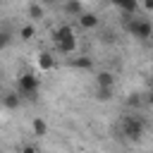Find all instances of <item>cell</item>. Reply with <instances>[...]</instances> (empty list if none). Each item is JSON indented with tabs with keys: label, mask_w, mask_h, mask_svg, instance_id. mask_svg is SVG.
<instances>
[{
	"label": "cell",
	"mask_w": 153,
	"mask_h": 153,
	"mask_svg": "<svg viewBox=\"0 0 153 153\" xmlns=\"http://www.w3.org/2000/svg\"><path fill=\"white\" fill-rule=\"evenodd\" d=\"M122 134H124V139L127 141H141L143 139V134H146V120L139 115V112H134V115H127L124 120H122Z\"/></svg>",
	"instance_id": "cell-1"
},
{
	"label": "cell",
	"mask_w": 153,
	"mask_h": 153,
	"mask_svg": "<svg viewBox=\"0 0 153 153\" xmlns=\"http://www.w3.org/2000/svg\"><path fill=\"white\" fill-rule=\"evenodd\" d=\"M41 88V76L36 72H22L17 76V93H22V98H36Z\"/></svg>",
	"instance_id": "cell-2"
},
{
	"label": "cell",
	"mask_w": 153,
	"mask_h": 153,
	"mask_svg": "<svg viewBox=\"0 0 153 153\" xmlns=\"http://www.w3.org/2000/svg\"><path fill=\"white\" fill-rule=\"evenodd\" d=\"M127 24V31L134 36V38H141V41H148L153 36V22L146 19V17H129L124 19Z\"/></svg>",
	"instance_id": "cell-3"
},
{
	"label": "cell",
	"mask_w": 153,
	"mask_h": 153,
	"mask_svg": "<svg viewBox=\"0 0 153 153\" xmlns=\"http://www.w3.org/2000/svg\"><path fill=\"white\" fill-rule=\"evenodd\" d=\"M55 65H57V60H55V55H53L50 50H41V53L36 55V69H38L41 74L53 72V69H55Z\"/></svg>",
	"instance_id": "cell-4"
},
{
	"label": "cell",
	"mask_w": 153,
	"mask_h": 153,
	"mask_svg": "<svg viewBox=\"0 0 153 153\" xmlns=\"http://www.w3.org/2000/svg\"><path fill=\"white\" fill-rule=\"evenodd\" d=\"M96 86H98V88H115V86H117V76H115V72H110V69H100V72H96Z\"/></svg>",
	"instance_id": "cell-5"
},
{
	"label": "cell",
	"mask_w": 153,
	"mask_h": 153,
	"mask_svg": "<svg viewBox=\"0 0 153 153\" xmlns=\"http://www.w3.org/2000/svg\"><path fill=\"white\" fill-rule=\"evenodd\" d=\"M76 24L81 26V29H86V31H91V29H98V24H100V17L96 14V12H81L79 17H76Z\"/></svg>",
	"instance_id": "cell-6"
},
{
	"label": "cell",
	"mask_w": 153,
	"mask_h": 153,
	"mask_svg": "<svg viewBox=\"0 0 153 153\" xmlns=\"http://www.w3.org/2000/svg\"><path fill=\"white\" fill-rule=\"evenodd\" d=\"M22 105V96L17 93V91H5L2 96H0V108H5V110H17Z\"/></svg>",
	"instance_id": "cell-7"
},
{
	"label": "cell",
	"mask_w": 153,
	"mask_h": 153,
	"mask_svg": "<svg viewBox=\"0 0 153 153\" xmlns=\"http://www.w3.org/2000/svg\"><path fill=\"white\" fill-rule=\"evenodd\" d=\"M69 38H76V31H74L72 24H60L53 31V41L55 43H62V41H69Z\"/></svg>",
	"instance_id": "cell-8"
},
{
	"label": "cell",
	"mask_w": 153,
	"mask_h": 153,
	"mask_svg": "<svg viewBox=\"0 0 153 153\" xmlns=\"http://www.w3.org/2000/svg\"><path fill=\"white\" fill-rule=\"evenodd\" d=\"M57 53L60 55H74L76 48H79V38H69V41H62V43H55Z\"/></svg>",
	"instance_id": "cell-9"
},
{
	"label": "cell",
	"mask_w": 153,
	"mask_h": 153,
	"mask_svg": "<svg viewBox=\"0 0 153 153\" xmlns=\"http://www.w3.org/2000/svg\"><path fill=\"white\" fill-rule=\"evenodd\" d=\"M117 10L124 12L127 19H129V17H136V12H139V2H136V0H120V2H117Z\"/></svg>",
	"instance_id": "cell-10"
},
{
	"label": "cell",
	"mask_w": 153,
	"mask_h": 153,
	"mask_svg": "<svg viewBox=\"0 0 153 153\" xmlns=\"http://www.w3.org/2000/svg\"><path fill=\"white\" fill-rule=\"evenodd\" d=\"M62 10H65L67 14H72V17H79V14L84 12V2H81V0H69V2L62 5Z\"/></svg>",
	"instance_id": "cell-11"
},
{
	"label": "cell",
	"mask_w": 153,
	"mask_h": 153,
	"mask_svg": "<svg viewBox=\"0 0 153 153\" xmlns=\"http://www.w3.org/2000/svg\"><path fill=\"white\" fill-rule=\"evenodd\" d=\"M31 129H33L36 136H45V134H48V124H45V120H41V117H33Z\"/></svg>",
	"instance_id": "cell-12"
},
{
	"label": "cell",
	"mask_w": 153,
	"mask_h": 153,
	"mask_svg": "<svg viewBox=\"0 0 153 153\" xmlns=\"http://www.w3.org/2000/svg\"><path fill=\"white\" fill-rule=\"evenodd\" d=\"M26 12H29V17H31V19H43V17H45L43 5H38V2H31V5L26 7Z\"/></svg>",
	"instance_id": "cell-13"
},
{
	"label": "cell",
	"mask_w": 153,
	"mask_h": 153,
	"mask_svg": "<svg viewBox=\"0 0 153 153\" xmlns=\"http://www.w3.org/2000/svg\"><path fill=\"white\" fill-rule=\"evenodd\" d=\"M72 67H76V69H91L93 67V60L86 57V55H79V57L72 60Z\"/></svg>",
	"instance_id": "cell-14"
},
{
	"label": "cell",
	"mask_w": 153,
	"mask_h": 153,
	"mask_svg": "<svg viewBox=\"0 0 153 153\" xmlns=\"http://www.w3.org/2000/svg\"><path fill=\"white\" fill-rule=\"evenodd\" d=\"M36 36V26L33 24H24V26H19V38L22 41H31Z\"/></svg>",
	"instance_id": "cell-15"
},
{
	"label": "cell",
	"mask_w": 153,
	"mask_h": 153,
	"mask_svg": "<svg viewBox=\"0 0 153 153\" xmlns=\"http://www.w3.org/2000/svg\"><path fill=\"white\" fill-rule=\"evenodd\" d=\"M112 96H115V88H96V100H100V103L112 100Z\"/></svg>",
	"instance_id": "cell-16"
},
{
	"label": "cell",
	"mask_w": 153,
	"mask_h": 153,
	"mask_svg": "<svg viewBox=\"0 0 153 153\" xmlns=\"http://www.w3.org/2000/svg\"><path fill=\"white\" fill-rule=\"evenodd\" d=\"M143 105V98L139 96V93H129L127 96V108H134V110H139Z\"/></svg>",
	"instance_id": "cell-17"
},
{
	"label": "cell",
	"mask_w": 153,
	"mask_h": 153,
	"mask_svg": "<svg viewBox=\"0 0 153 153\" xmlns=\"http://www.w3.org/2000/svg\"><path fill=\"white\" fill-rule=\"evenodd\" d=\"M10 43H12V33L7 29H0V50H5Z\"/></svg>",
	"instance_id": "cell-18"
},
{
	"label": "cell",
	"mask_w": 153,
	"mask_h": 153,
	"mask_svg": "<svg viewBox=\"0 0 153 153\" xmlns=\"http://www.w3.org/2000/svg\"><path fill=\"white\" fill-rule=\"evenodd\" d=\"M19 153H38V148L29 143V146H22V148H19Z\"/></svg>",
	"instance_id": "cell-19"
}]
</instances>
